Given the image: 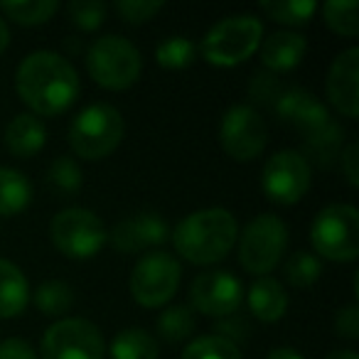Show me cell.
Listing matches in <instances>:
<instances>
[{"label":"cell","mask_w":359,"mask_h":359,"mask_svg":"<svg viewBox=\"0 0 359 359\" xmlns=\"http://www.w3.org/2000/svg\"><path fill=\"white\" fill-rule=\"evenodd\" d=\"M15 89L35 116H60L79 96V72L67 57L37 50L18 65Z\"/></svg>","instance_id":"obj_1"},{"label":"cell","mask_w":359,"mask_h":359,"mask_svg":"<svg viewBox=\"0 0 359 359\" xmlns=\"http://www.w3.org/2000/svg\"><path fill=\"white\" fill-rule=\"evenodd\" d=\"M236 236H239V224L234 215L222 207L192 212L170 231L177 256L195 266H212L222 261L234 249Z\"/></svg>","instance_id":"obj_2"},{"label":"cell","mask_w":359,"mask_h":359,"mask_svg":"<svg viewBox=\"0 0 359 359\" xmlns=\"http://www.w3.org/2000/svg\"><path fill=\"white\" fill-rule=\"evenodd\" d=\"M264 25L256 15H229L207 30L200 52L212 67H236L261 47Z\"/></svg>","instance_id":"obj_3"},{"label":"cell","mask_w":359,"mask_h":359,"mask_svg":"<svg viewBox=\"0 0 359 359\" xmlns=\"http://www.w3.org/2000/svg\"><path fill=\"white\" fill-rule=\"evenodd\" d=\"M126 133L123 116L111 104H91L74 116L69 126V145L79 158L101 160L121 145Z\"/></svg>","instance_id":"obj_4"},{"label":"cell","mask_w":359,"mask_h":359,"mask_svg":"<svg viewBox=\"0 0 359 359\" xmlns=\"http://www.w3.org/2000/svg\"><path fill=\"white\" fill-rule=\"evenodd\" d=\"M86 69L99 86L109 91H123L133 86L143 69L138 47L121 35H104L86 52Z\"/></svg>","instance_id":"obj_5"},{"label":"cell","mask_w":359,"mask_h":359,"mask_svg":"<svg viewBox=\"0 0 359 359\" xmlns=\"http://www.w3.org/2000/svg\"><path fill=\"white\" fill-rule=\"evenodd\" d=\"M310 241L318 256L349 264L359 256V212L352 205H327L310 226Z\"/></svg>","instance_id":"obj_6"},{"label":"cell","mask_w":359,"mask_h":359,"mask_svg":"<svg viewBox=\"0 0 359 359\" xmlns=\"http://www.w3.org/2000/svg\"><path fill=\"white\" fill-rule=\"evenodd\" d=\"M50 236L57 251L74 261L94 259L109 241V231L101 217L84 207H69V210L57 212L52 217Z\"/></svg>","instance_id":"obj_7"},{"label":"cell","mask_w":359,"mask_h":359,"mask_svg":"<svg viewBox=\"0 0 359 359\" xmlns=\"http://www.w3.org/2000/svg\"><path fill=\"white\" fill-rule=\"evenodd\" d=\"M288 249V226L276 215H259L239 239V264L254 276H266L280 264Z\"/></svg>","instance_id":"obj_8"},{"label":"cell","mask_w":359,"mask_h":359,"mask_svg":"<svg viewBox=\"0 0 359 359\" xmlns=\"http://www.w3.org/2000/svg\"><path fill=\"white\" fill-rule=\"evenodd\" d=\"M182 269L168 251H150L130 271V295L143 308H160L170 303L180 288Z\"/></svg>","instance_id":"obj_9"},{"label":"cell","mask_w":359,"mask_h":359,"mask_svg":"<svg viewBox=\"0 0 359 359\" xmlns=\"http://www.w3.org/2000/svg\"><path fill=\"white\" fill-rule=\"evenodd\" d=\"M42 359H104V337L91 320L62 318L47 327L40 344Z\"/></svg>","instance_id":"obj_10"},{"label":"cell","mask_w":359,"mask_h":359,"mask_svg":"<svg viewBox=\"0 0 359 359\" xmlns=\"http://www.w3.org/2000/svg\"><path fill=\"white\" fill-rule=\"evenodd\" d=\"M269 143L266 121L254 106L236 104L222 116L219 123V145L231 160L249 163L259 158Z\"/></svg>","instance_id":"obj_11"},{"label":"cell","mask_w":359,"mask_h":359,"mask_svg":"<svg viewBox=\"0 0 359 359\" xmlns=\"http://www.w3.org/2000/svg\"><path fill=\"white\" fill-rule=\"evenodd\" d=\"M313 170L300 150H278L264 165L261 187L276 205H295L310 190Z\"/></svg>","instance_id":"obj_12"},{"label":"cell","mask_w":359,"mask_h":359,"mask_svg":"<svg viewBox=\"0 0 359 359\" xmlns=\"http://www.w3.org/2000/svg\"><path fill=\"white\" fill-rule=\"evenodd\" d=\"M192 308L210 318H226L244 303V285L229 271H207L190 285Z\"/></svg>","instance_id":"obj_13"},{"label":"cell","mask_w":359,"mask_h":359,"mask_svg":"<svg viewBox=\"0 0 359 359\" xmlns=\"http://www.w3.org/2000/svg\"><path fill=\"white\" fill-rule=\"evenodd\" d=\"M168 239H170L168 222L160 215H155V212H138V215L126 217L109 234L111 246L116 251H123V254H140L145 249L165 244Z\"/></svg>","instance_id":"obj_14"},{"label":"cell","mask_w":359,"mask_h":359,"mask_svg":"<svg viewBox=\"0 0 359 359\" xmlns=\"http://www.w3.org/2000/svg\"><path fill=\"white\" fill-rule=\"evenodd\" d=\"M273 109L280 121L303 130L305 135L315 133V130H320L323 126H327L332 121L327 106L315 94H310L308 89H298V86L280 89L273 99Z\"/></svg>","instance_id":"obj_15"},{"label":"cell","mask_w":359,"mask_h":359,"mask_svg":"<svg viewBox=\"0 0 359 359\" xmlns=\"http://www.w3.org/2000/svg\"><path fill=\"white\" fill-rule=\"evenodd\" d=\"M327 99L347 118L359 116V50L339 52L327 72Z\"/></svg>","instance_id":"obj_16"},{"label":"cell","mask_w":359,"mask_h":359,"mask_svg":"<svg viewBox=\"0 0 359 359\" xmlns=\"http://www.w3.org/2000/svg\"><path fill=\"white\" fill-rule=\"evenodd\" d=\"M3 143L15 158H32L47 143V126L35 114H18L3 133Z\"/></svg>","instance_id":"obj_17"},{"label":"cell","mask_w":359,"mask_h":359,"mask_svg":"<svg viewBox=\"0 0 359 359\" xmlns=\"http://www.w3.org/2000/svg\"><path fill=\"white\" fill-rule=\"evenodd\" d=\"M308 52V40L298 32H273L261 45V65L271 72H288L303 62Z\"/></svg>","instance_id":"obj_18"},{"label":"cell","mask_w":359,"mask_h":359,"mask_svg":"<svg viewBox=\"0 0 359 359\" xmlns=\"http://www.w3.org/2000/svg\"><path fill=\"white\" fill-rule=\"evenodd\" d=\"M249 310L254 318H259L261 323H276L285 315L288 310V295L285 288L280 285V280L271 278V276H261L254 280V285L249 288Z\"/></svg>","instance_id":"obj_19"},{"label":"cell","mask_w":359,"mask_h":359,"mask_svg":"<svg viewBox=\"0 0 359 359\" xmlns=\"http://www.w3.org/2000/svg\"><path fill=\"white\" fill-rule=\"evenodd\" d=\"M30 303V285L13 261L0 259V320L18 318Z\"/></svg>","instance_id":"obj_20"},{"label":"cell","mask_w":359,"mask_h":359,"mask_svg":"<svg viewBox=\"0 0 359 359\" xmlns=\"http://www.w3.org/2000/svg\"><path fill=\"white\" fill-rule=\"evenodd\" d=\"M32 202V185L22 172L0 168V217H15Z\"/></svg>","instance_id":"obj_21"},{"label":"cell","mask_w":359,"mask_h":359,"mask_svg":"<svg viewBox=\"0 0 359 359\" xmlns=\"http://www.w3.org/2000/svg\"><path fill=\"white\" fill-rule=\"evenodd\" d=\"M114 359H158V342L150 332L140 327L121 330L111 342Z\"/></svg>","instance_id":"obj_22"},{"label":"cell","mask_w":359,"mask_h":359,"mask_svg":"<svg viewBox=\"0 0 359 359\" xmlns=\"http://www.w3.org/2000/svg\"><path fill=\"white\" fill-rule=\"evenodd\" d=\"M60 11L57 0H3L0 13L18 25H42Z\"/></svg>","instance_id":"obj_23"},{"label":"cell","mask_w":359,"mask_h":359,"mask_svg":"<svg viewBox=\"0 0 359 359\" xmlns=\"http://www.w3.org/2000/svg\"><path fill=\"white\" fill-rule=\"evenodd\" d=\"M195 313L192 308L187 305H172V308L163 310L155 323V330L158 334L170 344H177V342H185V339L192 337L195 332Z\"/></svg>","instance_id":"obj_24"},{"label":"cell","mask_w":359,"mask_h":359,"mask_svg":"<svg viewBox=\"0 0 359 359\" xmlns=\"http://www.w3.org/2000/svg\"><path fill=\"white\" fill-rule=\"evenodd\" d=\"M325 25L342 37L359 35V3L357 0H330L323 6Z\"/></svg>","instance_id":"obj_25"},{"label":"cell","mask_w":359,"mask_h":359,"mask_svg":"<svg viewBox=\"0 0 359 359\" xmlns=\"http://www.w3.org/2000/svg\"><path fill=\"white\" fill-rule=\"evenodd\" d=\"M342 135H344V130L339 128L334 121H330V123L323 126L320 130L305 135V150H308L310 158H315L318 163L327 165L334 155L342 153V140H344ZM308 155H305V158H308Z\"/></svg>","instance_id":"obj_26"},{"label":"cell","mask_w":359,"mask_h":359,"mask_svg":"<svg viewBox=\"0 0 359 359\" xmlns=\"http://www.w3.org/2000/svg\"><path fill=\"white\" fill-rule=\"evenodd\" d=\"M32 298H35V305L40 313L57 318V315H65L72 310V305H74V290L67 283H62V280H45L42 285H37Z\"/></svg>","instance_id":"obj_27"},{"label":"cell","mask_w":359,"mask_h":359,"mask_svg":"<svg viewBox=\"0 0 359 359\" xmlns=\"http://www.w3.org/2000/svg\"><path fill=\"white\" fill-rule=\"evenodd\" d=\"M197 47L190 37L175 35L163 40L158 47H155V60H158L160 67L165 69H185L195 62Z\"/></svg>","instance_id":"obj_28"},{"label":"cell","mask_w":359,"mask_h":359,"mask_svg":"<svg viewBox=\"0 0 359 359\" xmlns=\"http://www.w3.org/2000/svg\"><path fill=\"white\" fill-rule=\"evenodd\" d=\"M318 11V3L313 0H276V3H261V13L283 25H303Z\"/></svg>","instance_id":"obj_29"},{"label":"cell","mask_w":359,"mask_h":359,"mask_svg":"<svg viewBox=\"0 0 359 359\" xmlns=\"http://www.w3.org/2000/svg\"><path fill=\"white\" fill-rule=\"evenodd\" d=\"M283 273H285V280L295 288H308L313 285L315 280H320L323 276V264L315 254L310 251H295L283 266Z\"/></svg>","instance_id":"obj_30"},{"label":"cell","mask_w":359,"mask_h":359,"mask_svg":"<svg viewBox=\"0 0 359 359\" xmlns=\"http://www.w3.org/2000/svg\"><path fill=\"white\" fill-rule=\"evenodd\" d=\"M182 359H241V352L236 344L226 342L217 334H205L187 344Z\"/></svg>","instance_id":"obj_31"},{"label":"cell","mask_w":359,"mask_h":359,"mask_svg":"<svg viewBox=\"0 0 359 359\" xmlns=\"http://www.w3.org/2000/svg\"><path fill=\"white\" fill-rule=\"evenodd\" d=\"M50 185L57 192H65V195H74L81 190V182H84V175H81L79 165L69 155H60L55 163L50 165V172H47Z\"/></svg>","instance_id":"obj_32"},{"label":"cell","mask_w":359,"mask_h":359,"mask_svg":"<svg viewBox=\"0 0 359 359\" xmlns=\"http://www.w3.org/2000/svg\"><path fill=\"white\" fill-rule=\"evenodd\" d=\"M106 13H109V8L101 0H72L69 6H67L69 20L84 32L99 30L106 20Z\"/></svg>","instance_id":"obj_33"},{"label":"cell","mask_w":359,"mask_h":359,"mask_svg":"<svg viewBox=\"0 0 359 359\" xmlns=\"http://www.w3.org/2000/svg\"><path fill=\"white\" fill-rule=\"evenodd\" d=\"M163 11L160 0H116V13L130 25H140L148 22L153 15Z\"/></svg>","instance_id":"obj_34"},{"label":"cell","mask_w":359,"mask_h":359,"mask_svg":"<svg viewBox=\"0 0 359 359\" xmlns=\"http://www.w3.org/2000/svg\"><path fill=\"white\" fill-rule=\"evenodd\" d=\"M217 337L236 344L239 339L249 337V323H246L244 318H239L236 313L226 315V318H219V325H217Z\"/></svg>","instance_id":"obj_35"},{"label":"cell","mask_w":359,"mask_h":359,"mask_svg":"<svg viewBox=\"0 0 359 359\" xmlns=\"http://www.w3.org/2000/svg\"><path fill=\"white\" fill-rule=\"evenodd\" d=\"M334 332L344 339H359V308L347 305L334 315Z\"/></svg>","instance_id":"obj_36"},{"label":"cell","mask_w":359,"mask_h":359,"mask_svg":"<svg viewBox=\"0 0 359 359\" xmlns=\"http://www.w3.org/2000/svg\"><path fill=\"white\" fill-rule=\"evenodd\" d=\"M359 145L357 143H349L344 145V150L339 153V168H342L344 177H347L349 187H357L359 185Z\"/></svg>","instance_id":"obj_37"},{"label":"cell","mask_w":359,"mask_h":359,"mask_svg":"<svg viewBox=\"0 0 359 359\" xmlns=\"http://www.w3.org/2000/svg\"><path fill=\"white\" fill-rule=\"evenodd\" d=\"M0 359H37V352L25 339L8 337L0 342Z\"/></svg>","instance_id":"obj_38"},{"label":"cell","mask_w":359,"mask_h":359,"mask_svg":"<svg viewBox=\"0 0 359 359\" xmlns=\"http://www.w3.org/2000/svg\"><path fill=\"white\" fill-rule=\"evenodd\" d=\"M266 359H305V357L293 347H273L266 354Z\"/></svg>","instance_id":"obj_39"},{"label":"cell","mask_w":359,"mask_h":359,"mask_svg":"<svg viewBox=\"0 0 359 359\" xmlns=\"http://www.w3.org/2000/svg\"><path fill=\"white\" fill-rule=\"evenodd\" d=\"M8 45H11V30H8L6 20L0 18V55L8 50Z\"/></svg>","instance_id":"obj_40"},{"label":"cell","mask_w":359,"mask_h":359,"mask_svg":"<svg viewBox=\"0 0 359 359\" xmlns=\"http://www.w3.org/2000/svg\"><path fill=\"white\" fill-rule=\"evenodd\" d=\"M325 359H359V354L354 349H339V352H330Z\"/></svg>","instance_id":"obj_41"}]
</instances>
